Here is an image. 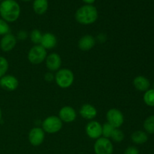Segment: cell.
I'll list each match as a JSON object with an SVG mask.
<instances>
[{"label": "cell", "instance_id": "d6986e66", "mask_svg": "<svg viewBox=\"0 0 154 154\" xmlns=\"http://www.w3.org/2000/svg\"><path fill=\"white\" fill-rule=\"evenodd\" d=\"M131 139L135 144H143L147 142L148 140V136H147V133L143 131H135L132 134Z\"/></svg>", "mask_w": 154, "mask_h": 154}, {"label": "cell", "instance_id": "277c9868", "mask_svg": "<svg viewBox=\"0 0 154 154\" xmlns=\"http://www.w3.org/2000/svg\"><path fill=\"white\" fill-rule=\"evenodd\" d=\"M63 126V121L57 116H51L45 119L42 123L43 130L47 133L54 134L58 132Z\"/></svg>", "mask_w": 154, "mask_h": 154}, {"label": "cell", "instance_id": "83f0119b", "mask_svg": "<svg viewBox=\"0 0 154 154\" xmlns=\"http://www.w3.org/2000/svg\"><path fill=\"white\" fill-rule=\"evenodd\" d=\"M54 75H53L52 73H51V72H48V73L45 74V79L47 81H49V82H51V81H52L53 80H54Z\"/></svg>", "mask_w": 154, "mask_h": 154}, {"label": "cell", "instance_id": "52a82bcc", "mask_svg": "<svg viewBox=\"0 0 154 154\" xmlns=\"http://www.w3.org/2000/svg\"><path fill=\"white\" fill-rule=\"evenodd\" d=\"M108 123L112 126L114 129H118L123 125L124 122V117L120 111L116 108H111L107 113Z\"/></svg>", "mask_w": 154, "mask_h": 154}, {"label": "cell", "instance_id": "8992f818", "mask_svg": "<svg viewBox=\"0 0 154 154\" xmlns=\"http://www.w3.org/2000/svg\"><path fill=\"white\" fill-rule=\"evenodd\" d=\"M94 151L96 154H112L114 147L108 138H99L94 144Z\"/></svg>", "mask_w": 154, "mask_h": 154}, {"label": "cell", "instance_id": "4316f807", "mask_svg": "<svg viewBox=\"0 0 154 154\" xmlns=\"http://www.w3.org/2000/svg\"><path fill=\"white\" fill-rule=\"evenodd\" d=\"M124 154H139V151L135 147H129L125 150Z\"/></svg>", "mask_w": 154, "mask_h": 154}, {"label": "cell", "instance_id": "7a4b0ae2", "mask_svg": "<svg viewBox=\"0 0 154 154\" xmlns=\"http://www.w3.org/2000/svg\"><path fill=\"white\" fill-rule=\"evenodd\" d=\"M75 19L83 25H90L98 19V11L96 7L92 5L82 6L75 13Z\"/></svg>", "mask_w": 154, "mask_h": 154}, {"label": "cell", "instance_id": "2e32d148", "mask_svg": "<svg viewBox=\"0 0 154 154\" xmlns=\"http://www.w3.org/2000/svg\"><path fill=\"white\" fill-rule=\"evenodd\" d=\"M96 41L94 38L90 35H87L80 39L78 42V47L81 51H87L91 50L94 47Z\"/></svg>", "mask_w": 154, "mask_h": 154}, {"label": "cell", "instance_id": "7c38bea8", "mask_svg": "<svg viewBox=\"0 0 154 154\" xmlns=\"http://www.w3.org/2000/svg\"><path fill=\"white\" fill-rule=\"evenodd\" d=\"M59 116L62 121L66 123H72L76 119L77 114L73 108L70 106H65L60 109Z\"/></svg>", "mask_w": 154, "mask_h": 154}, {"label": "cell", "instance_id": "d4e9b609", "mask_svg": "<svg viewBox=\"0 0 154 154\" xmlns=\"http://www.w3.org/2000/svg\"><path fill=\"white\" fill-rule=\"evenodd\" d=\"M8 69V62L5 57H0V78L5 75Z\"/></svg>", "mask_w": 154, "mask_h": 154}, {"label": "cell", "instance_id": "30bf717a", "mask_svg": "<svg viewBox=\"0 0 154 154\" xmlns=\"http://www.w3.org/2000/svg\"><path fill=\"white\" fill-rule=\"evenodd\" d=\"M17 79L13 75H5L0 78V86L7 91H14L18 87Z\"/></svg>", "mask_w": 154, "mask_h": 154}, {"label": "cell", "instance_id": "4fadbf2b", "mask_svg": "<svg viewBox=\"0 0 154 154\" xmlns=\"http://www.w3.org/2000/svg\"><path fill=\"white\" fill-rule=\"evenodd\" d=\"M62 64V60L60 55L56 53H53L48 55L46 58V66L50 71L59 70Z\"/></svg>", "mask_w": 154, "mask_h": 154}, {"label": "cell", "instance_id": "8fae6325", "mask_svg": "<svg viewBox=\"0 0 154 154\" xmlns=\"http://www.w3.org/2000/svg\"><path fill=\"white\" fill-rule=\"evenodd\" d=\"M16 44V37L11 33H8L2 38L0 41V48L5 52H8L14 48Z\"/></svg>", "mask_w": 154, "mask_h": 154}, {"label": "cell", "instance_id": "ba28073f", "mask_svg": "<svg viewBox=\"0 0 154 154\" xmlns=\"http://www.w3.org/2000/svg\"><path fill=\"white\" fill-rule=\"evenodd\" d=\"M45 140V131L39 127L31 129L29 134V141L32 146L37 147L41 145Z\"/></svg>", "mask_w": 154, "mask_h": 154}, {"label": "cell", "instance_id": "5bb4252c", "mask_svg": "<svg viewBox=\"0 0 154 154\" xmlns=\"http://www.w3.org/2000/svg\"><path fill=\"white\" fill-rule=\"evenodd\" d=\"M40 44L41 46L43 47L45 50L52 49L57 45V38L52 33H45V34L42 35Z\"/></svg>", "mask_w": 154, "mask_h": 154}, {"label": "cell", "instance_id": "f1b7e54d", "mask_svg": "<svg viewBox=\"0 0 154 154\" xmlns=\"http://www.w3.org/2000/svg\"><path fill=\"white\" fill-rule=\"evenodd\" d=\"M26 37L27 35L26 33V32L21 31L18 33V38H19V39H20V40H24V39L26 38Z\"/></svg>", "mask_w": 154, "mask_h": 154}, {"label": "cell", "instance_id": "6da1fadb", "mask_svg": "<svg viewBox=\"0 0 154 154\" xmlns=\"http://www.w3.org/2000/svg\"><path fill=\"white\" fill-rule=\"evenodd\" d=\"M20 14V8L15 0H3L0 4V16L6 22H14Z\"/></svg>", "mask_w": 154, "mask_h": 154}, {"label": "cell", "instance_id": "7402d4cb", "mask_svg": "<svg viewBox=\"0 0 154 154\" xmlns=\"http://www.w3.org/2000/svg\"><path fill=\"white\" fill-rule=\"evenodd\" d=\"M114 129V128L112 126H111L109 123H105L103 126H102V135H103L104 138H111Z\"/></svg>", "mask_w": 154, "mask_h": 154}, {"label": "cell", "instance_id": "603a6c76", "mask_svg": "<svg viewBox=\"0 0 154 154\" xmlns=\"http://www.w3.org/2000/svg\"><path fill=\"white\" fill-rule=\"evenodd\" d=\"M124 133L123 132V131L120 130L119 129H114V131L112 132V135H111V138H112V140L115 142H121L123 139H124Z\"/></svg>", "mask_w": 154, "mask_h": 154}, {"label": "cell", "instance_id": "cb8c5ba5", "mask_svg": "<svg viewBox=\"0 0 154 154\" xmlns=\"http://www.w3.org/2000/svg\"><path fill=\"white\" fill-rule=\"evenodd\" d=\"M42 38V34L38 29H33L32 31L31 34H30V39H31V41L33 43L36 44L37 45L41 43Z\"/></svg>", "mask_w": 154, "mask_h": 154}, {"label": "cell", "instance_id": "ac0fdd59", "mask_svg": "<svg viewBox=\"0 0 154 154\" xmlns=\"http://www.w3.org/2000/svg\"><path fill=\"white\" fill-rule=\"evenodd\" d=\"M48 8V0H35L33 2V10L37 14H43Z\"/></svg>", "mask_w": 154, "mask_h": 154}, {"label": "cell", "instance_id": "9c48e42d", "mask_svg": "<svg viewBox=\"0 0 154 154\" xmlns=\"http://www.w3.org/2000/svg\"><path fill=\"white\" fill-rule=\"evenodd\" d=\"M87 135L92 139H98L102 136V125L97 121H91L86 126Z\"/></svg>", "mask_w": 154, "mask_h": 154}, {"label": "cell", "instance_id": "5b68a950", "mask_svg": "<svg viewBox=\"0 0 154 154\" xmlns=\"http://www.w3.org/2000/svg\"><path fill=\"white\" fill-rule=\"evenodd\" d=\"M47 51L41 45H35L30 49L28 54V59L32 64H40L41 63L46 60Z\"/></svg>", "mask_w": 154, "mask_h": 154}, {"label": "cell", "instance_id": "ffe728a7", "mask_svg": "<svg viewBox=\"0 0 154 154\" xmlns=\"http://www.w3.org/2000/svg\"><path fill=\"white\" fill-rule=\"evenodd\" d=\"M144 128L147 133L154 134V115L150 116L144 120Z\"/></svg>", "mask_w": 154, "mask_h": 154}, {"label": "cell", "instance_id": "f546056e", "mask_svg": "<svg viewBox=\"0 0 154 154\" xmlns=\"http://www.w3.org/2000/svg\"><path fill=\"white\" fill-rule=\"evenodd\" d=\"M85 3H87V5H92L93 2H94L96 0H83Z\"/></svg>", "mask_w": 154, "mask_h": 154}, {"label": "cell", "instance_id": "1f68e13d", "mask_svg": "<svg viewBox=\"0 0 154 154\" xmlns=\"http://www.w3.org/2000/svg\"><path fill=\"white\" fill-rule=\"evenodd\" d=\"M21 1H23V2H29V1H32V0H21Z\"/></svg>", "mask_w": 154, "mask_h": 154}, {"label": "cell", "instance_id": "e0dca14e", "mask_svg": "<svg viewBox=\"0 0 154 154\" xmlns=\"http://www.w3.org/2000/svg\"><path fill=\"white\" fill-rule=\"evenodd\" d=\"M133 85L136 90L141 92H146L149 90L150 84L149 80L144 76H138L134 79Z\"/></svg>", "mask_w": 154, "mask_h": 154}, {"label": "cell", "instance_id": "4dcf8cb0", "mask_svg": "<svg viewBox=\"0 0 154 154\" xmlns=\"http://www.w3.org/2000/svg\"><path fill=\"white\" fill-rule=\"evenodd\" d=\"M2 110L1 108H0V121H1L2 120Z\"/></svg>", "mask_w": 154, "mask_h": 154}, {"label": "cell", "instance_id": "9a60e30c", "mask_svg": "<svg viewBox=\"0 0 154 154\" xmlns=\"http://www.w3.org/2000/svg\"><path fill=\"white\" fill-rule=\"evenodd\" d=\"M80 114L81 117L87 120H93L97 115V111L94 106L90 104H85L81 107L80 110Z\"/></svg>", "mask_w": 154, "mask_h": 154}, {"label": "cell", "instance_id": "44dd1931", "mask_svg": "<svg viewBox=\"0 0 154 154\" xmlns=\"http://www.w3.org/2000/svg\"><path fill=\"white\" fill-rule=\"evenodd\" d=\"M144 101L148 106L154 107V89L148 90L144 95Z\"/></svg>", "mask_w": 154, "mask_h": 154}, {"label": "cell", "instance_id": "3957f363", "mask_svg": "<svg viewBox=\"0 0 154 154\" xmlns=\"http://www.w3.org/2000/svg\"><path fill=\"white\" fill-rule=\"evenodd\" d=\"M57 85L61 88H68L74 82V74L68 69H60L57 72L55 76Z\"/></svg>", "mask_w": 154, "mask_h": 154}, {"label": "cell", "instance_id": "484cf974", "mask_svg": "<svg viewBox=\"0 0 154 154\" xmlns=\"http://www.w3.org/2000/svg\"><path fill=\"white\" fill-rule=\"evenodd\" d=\"M10 27L6 21L0 18V35H5L9 33Z\"/></svg>", "mask_w": 154, "mask_h": 154}, {"label": "cell", "instance_id": "d6a6232c", "mask_svg": "<svg viewBox=\"0 0 154 154\" xmlns=\"http://www.w3.org/2000/svg\"><path fill=\"white\" fill-rule=\"evenodd\" d=\"M0 1H3V0H0Z\"/></svg>", "mask_w": 154, "mask_h": 154}]
</instances>
